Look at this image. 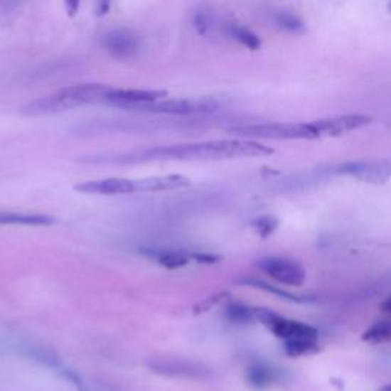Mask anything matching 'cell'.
Listing matches in <instances>:
<instances>
[{
  "instance_id": "7a4b0ae2",
  "label": "cell",
  "mask_w": 391,
  "mask_h": 391,
  "mask_svg": "<svg viewBox=\"0 0 391 391\" xmlns=\"http://www.w3.org/2000/svg\"><path fill=\"white\" fill-rule=\"evenodd\" d=\"M109 89L110 86L100 83H86L65 87L54 92V94L28 102L26 106L20 109V113L25 117H46L81 106L97 105V102L102 105Z\"/></svg>"
},
{
  "instance_id": "5b68a950",
  "label": "cell",
  "mask_w": 391,
  "mask_h": 391,
  "mask_svg": "<svg viewBox=\"0 0 391 391\" xmlns=\"http://www.w3.org/2000/svg\"><path fill=\"white\" fill-rule=\"evenodd\" d=\"M231 135L243 139H320L315 122H257L230 127Z\"/></svg>"
},
{
  "instance_id": "52a82bcc",
  "label": "cell",
  "mask_w": 391,
  "mask_h": 391,
  "mask_svg": "<svg viewBox=\"0 0 391 391\" xmlns=\"http://www.w3.org/2000/svg\"><path fill=\"white\" fill-rule=\"evenodd\" d=\"M333 173L372 185H384L391 179V159H361L339 164Z\"/></svg>"
},
{
  "instance_id": "4fadbf2b",
  "label": "cell",
  "mask_w": 391,
  "mask_h": 391,
  "mask_svg": "<svg viewBox=\"0 0 391 391\" xmlns=\"http://www.w3.org/2000/svg\"><path fill=\"white\" fill-rule=\"evenodd\" d=\"M55 219L45 213L26 211H5L0 210V225H20V226H48Z\"/></svg>"
},
{
  "instance_id": "3957f363",
  "label": "cell",
  "mask_w": 391,
  "mask_h": 391,
  "mask_svg": "<svg viewBox=\"0 0 391 391\" xmlns=\"http://www.w3.org/2000/svg\"><path fill=\"white\" fill-rule=\"evenodd\" d=\"M190 179L182 174H167V176H150L142 179L107 178L98 181H86L75 185V190L85 194L97 196H124L135 193H158L188 187Z\"/></svg>"
},
{
  "instance_id": "2e32d148",
  "label": "cell",
  "mask_w": 391,
  "mask_h": 391,
  "mask_svg": "<svg viewBox=\"0 0 391 391\" xmlns=\"http://www.w3.org/2000/svg\"><path fill=\"white\" fill-rule=\"evenodd\" d=\"M284 352L291 358L309 356L320 352L318 339H294V341H284Z\"/></svg>"
},
{
  "instance_id": "603a6c76",
  "label": "cell",
  "mask_w": 391,
  "mask_h": 391,
  "mask_svg": "<svg viewBox=\"0 0 391 391\" xmlns=\"http://www.w3.org/2000/svg\"><path fill=\"white\" fill-rule=\"evenodd\" d=\"M379 391H391V384H387V385H384L382 388H380Z\"/></svg>"
},
{
  "instance_id": "44dd1931",
  "label": "cell",
  "mask_w": 391,
  "mask_h": 391,
  "mask_svg": "<svg viewBox=\"0 0 391 391\" xmlns=\"http://www.w3.org/2000/svg\"><path fill=\"white\" fill-rule=\"evenodd\" d=\"M80 4H81V0H65L66 11H68V14H69L70 17H74V16L78 13Z\"/></svg>"
},
{
  "instance_id": "5bb4252c",
  "label": "cell",
  "mask_w": 391,
  "mask_h": 391,
  "mask_svg": "<svg viewBox=\"0 0 391 391\" xmlns=\"http://www.w3.org/2000/svg\"><path fill=\"white\" fill-rule=\"evenodd\" d=\"M271 22L284 33L291 36H303L306 34V23L289 9H274L269 13Z\"/></svg>"
},
{
  "instance_id": "7402d4cb",
  "label": "cell",
  "mask_w": 391,
  "mask_h": 391,
  "mask_svg": "<svg viewBox=\"0 0 391 391\" xmlns=\"http://www.w3.org/2000/svg\"><path fill=\"white\" fill-rule=\"evenodd\" d=\"M379 309H380V311H382L384 314L391 315V295H390L388 298H385V300H384L382 303H380Z\"/></svg>"
},
{
  "instance_id": "9a60e30c",
  "label": "cell",
  "mask_w": 391,
  "mask_h": 391,
  "mask_svg": "<svg viewBox=\"0 0 391 391\" xmlns=\"http://www.w3.org/2000/svg\"><path fill=\"white\" fill-rule=\"evenodd\" d=\"M363 341L372 346H379L391 341V318L370 326L363 333Z\"/></svg>"
},
{
  "instance_id": "e0dca14e",
  "label": "cell",
  "mask_w": 391,
  "mask_h": 391,
  "mask_svg": "<svg viewBox=\"0 0 391 391\" xmlns=\"http://www.w3.org/2000/svg\"><path fill=\"white\" fill-rule=\"evenodd\" d=\"M275 380V373L266 365H252L248 370V382L255 388H266Z\"/></svg>"
},
{
  "instance_id": "d6986e66",
  "label": "cell",
  "mask_w": 391,
  "mask_h": 391,
  "mask_svg": "<svg viewBox=\"0 0 391 391\" xmlns=\"http://www.w3.org/2000/svg\"><path fill=\"white\" fill-rule=\"evenodd\" d=\"M277 226H279V220H277L274 215H263V218L255 222V230L263 239L269 237V235L277 230Z\"/></svg>"
},
{
  "instance_id": "9c48e42d",
  "label": "cell",
  "mask_w": 391,
  "mask_h": 391,
  "mask_svg": "<svg viewBox=\"0 0 391 391\" xmlns=\"http://www.w3.org/2000/svg\"><path fill=\"white\" fill-rule=\"evenodd\" d=\"M102 46L112 58L118 61H130L138 57L141 50V40L133 31L118 28L105 36Z\"/></svg>"
},
{
  "instance_id": "ac0fdd59",
  "label": "cell",
  "mask_w": 391,
  "mask_h": 391,
  "mask_svg": "<svg viewBox=\"0 0 391 391\" xmlns=\"http://www.w3.org/2000/svg\"><path fill=\"white\" fill-rule=\"evenodd\" d=\"M246 283L251 284V286L259 287V289H263V291H267V292H272V294H275V295H279V296L284 298V300L295 301V303H304L303 296H300V295H294V294L286 292V291L280 289V287H274V286H271V284L263 283V282H259V280H250V282H246Z\"/></svg>"
},
{
  "instance_id": "8fae6325",
  "label": "cell",
  "mask_w": 391,
  "mask_h": 391,
  "mask_svg": "<svg viewBox=\"0 0 391 391\" xmlns=\"http://www.w3.org/2000/svg\"><path fill=\"white\" fill-rule=\"evenodd\" d=\"M372 117L361 115V113H352V115H341V117H333V118H326V119H318L314 121L316 130L320 132V136H341L346 133L355 132L361 127H365L372 124Z\"/></svg>"
},
{
  "instance_id": "277c9868",
  "label": "cell",
  "mask_w": 391,
  "mask_h": 391,
  "mask_svg": "<svg viewBox=\"0 0 391 391\" xmlns=\"http://www.w3.org/2000/svg\"><path fill=\"white\" fill-rule=\"evenodd\" d=\"M223 102L214 97L202 98H174L158 100L147 105H139L129 109L130 112L147 113V115H161L171 118H188V117H210L219 113Z\"/></svg>"
},
{
  "instance_id": "ba28073f",
  "label": "cell",
  "mask_w": 391,
  "mask_h": 391,
  "mask_svg": "<svg viewBox=\"0 0 391 391\" xmlns=\"http://www.w3.org/2000/svg\"><path fill=\"white\" fill-rule=\"evenodd\" d=\"M259 269L266 274L269 279L275 280L283 286L300 287L306 282L304 267L289 259H282V257H267L257 263Z\"/></svg>"
},
{
  "instance_id": "8992f818",
  "label": "cell",
  "mask_w": 391,
  "mask_h": 391,
  "mask_svg": "<svg viewBox=\"0 0 391 391\" xmlns=\"http://www.w3.org/2000/svg\"><path fill=\"white\" fill-rule=\"evenodd\" d=\"M254 318L263 323L269 331L283 341H294V339H318V331L307 323L289 320L269 309H254Z\"/></svg>"
},
{
  "instance_id": "ffe728a7",
  "label": "cell",
  "mask_w": 391,
  "mask_h": 391,
  "mask_svg": "<svg viewBox=\"0 0 391 391\" xmlns=\"http://www.w3.org/2000/svg\"><path fill=\"white\" fill-rule=\"evenodd\" d=\"M112 0H97V16L102 17L109 13Z\"/></svg>"
},
{
  "instance_id": "7c38bea8",
  "label": "cell",
  "mask_w": 391,
  "mask_h": 391,
  "mask_svg": "<svg viewBox=\"0 0 391 391\" xmlns=\"http://www.w3.org/2000/svg\"><path fill=\"white\" fill-rule=\"evenodd\" d=\"M222 37L234 40V42H237L251 50H257L262 46V40L254 33V31L231 18H225V23L222 28Z\"/></svg>"
},
{
  "instance_id": "6da1fadb",
  "label": "cell",
  "mask_w": 391,
  "mask_h": 391,
  "mask_svg": "<svg viewBox=\"0 0 391 391\" xmlns=\"http://www.w3.org/2000/svg\"><path fill=\"white\" fill-rule=\"evenodd\" d=\"M274 150L254 139H215L176 144L124 153H100L81 158L83 164H141L151 161H219L235 158L271 156Z\"/></svg>"
},
{
  "instance_id": "30bf717a",
  "label": "cell",
  "mask_w": 391,
  "mask_h": 391,
  "mask_svg": "<svg viewBox=\"0 0 391 391\" xmlns=\"http://www.w3.org/2000/svg\"><path fill=\"white\" fill-rule=\"evenodd\" d=\"M166 90H151V89H119L110 87L102 105L118 107L121 110H129L139 105H147L158 100L167 98Z\"/></svg>"
}]
</instances>
